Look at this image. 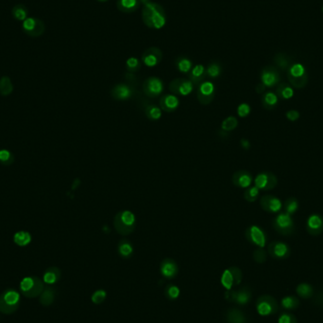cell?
<instances>
[{
  "label": "cell",
  "instance_id": "cell-44",
  "mask_svg": "<svg viewBox=\"0 0 323 323\" xmlns=\"http://www.w3.org/2000/svg\"><path fill=\"white\" fill-rule=\"evenodd\" d=\"M237 125H238V121H237V119H236L234 116H229L228 118H226V119L222 122L221 128H222L223 131L230 132V131L234 130V129L237 127Z\"/></svg>",
  "mask_w": 323,
  "mask_h": 323
},
{
  "label": "cell",
  "instance_id": "cell-38",
  "mask_svg": "<svg viewBox=\"0 0 323 323\" xmlns=\"http://www.w3.org/2000/svg\"><path fill=\"white\" fill-rule=\"evenodd\" d=\"M221 284L222 286L226 289V290H231V288L234 286V280H233V276L231 274V272L230 271V269L224 271L221 275Z\"/></svg>",
  "mask_w": 323,
  "mask_h": 323
},
{
  "label": "cell",
  "instance_id": "cell-31",
  "mask_svg": "<svg viewBox=\"0 0 323 323\" xmlns=\"http://www.w3.org/2000/svg\"><path fill=\"white\" fill-rule=\"evenodd\" d=\"M206 75V69L202 64H197L192 68L189 74L190 81L193 84H198L203 81Z\"/></svg>",
  "mask_w": 323,
  "mask_h": 323
},
{
  "label": "cell",
  "instance_id": "cell-54",
  "mask_svg": "<svg viewBox=\"0 0 323 323\" xmlns=\"http://www.w3.org/2000/svg\"><path fill=\"white\" fill-rule=\"evenodd\" d=\"M265 89H266V86H265L263 84H258V85L256 86V92H257L258 94L264 93Z\"/></svg>",
  "mask_w": 323,
  "mask_h": 323
},
{
  "label": "cell",
  "instance_id": "cell-28",
  "mask_svg": "<svg viewBox=\"0 0 323 323\" xmlns=\"http://www.w3.org/2000/svg\"><path fill=\"white\" fill-rule=\"evenodd\" d=\"M139 0H117L116 7L117 9L125 13H132L139 8Z\"/></svg>",
  "mask_w": 323,
  "mask_h": 323
},
{
  "label": "cell",
  "instance_id": "cell-10",
  "mask_svg": "<svg viewBox=\"0 0 323 323\" xmlns=\"http://www.w3.org/2000/svg\"><path fill=\"white\" fill-rule=\"evenodd\" d=\"M268 252L273 259L284 260L291 254L290 247L281 241H273L268 246Z\"/></svg>",
  "mask_w": 323,
  "mask_h": 323
},
{
  "label": "cell",
  "instance_id": "cell-42",
  "mask_svg": "<svg viewBox=\"0 0 323 323\" xmlns=\"http://www.w3.org/2000/svg\"><path fill=\"white\" fill-rule=\"evenodd\" d=\"M145 112H146V116L151 120H158L162 117L161 108L157 107L155 105H147Z\"/></svg>",
  "mask_w": 323,
  "mask_h": 323
},
{
  "label": "cell",
  "instance_id": "cell-14",
  "mask_svg": "<svg viewBox=\"0 0 323 323\" xmlns=\"http://www.w3.org/2000/svg\"><path fill=\"white\" fill-rule=\"evenodd\" d=\"M169 89L172 94L188 95L192 93L194 89V84H192L190 80L175 79L170 83Z\"/></svg>",
  "mask_w": 323,
  "mask_h": 323
},
{
  "label": "cell",
  "instance_id": "cell-11",
  "mask_svg": "<svg viewBox=\"0 0 323 323\" xmlns=\"http://www.w3.org/2000/svg\"><path fill=\"white\" fill-rule=\"evenodd\" d=\"M225 298L230 302H234L240 306H244V305H247L248 303H250L251 298H252V293H251L250 287L244 286L236 291L227 290Z\"/></svg>",
  "mask_w": 323,
  "mask_h": 323
},
{
  "label": "cell",
  "instance_id": "cell-16",
  "mask_svg": "<svg viewBox=\"0 0 323 323\" xmlns=\"http://www.w3.org/2000/svg\"><path fill=\"white\" fill-rule=\"evenodd\" d=\"M306 231L312 235L318 236L323 231V217L320 214H312L306 221Z\"/></svg>",
  "mask_w": 323,
  "mask_h": 323
},
{
  "label": "cell",
  "instance_id": "cell-51",
  "mask_svg": "<svg viewBox=\"0 0 323 323\" xmlns=\"http://www.w3.org/2000/svg\"><path fill=\"white\" fill-rule=\"evenodd\" d=\"M230 271L231 272L232 276H233V280H234V286L239 285L242 281V278H243V274L242 271H240L238 268L236 267H231L230 268Z\"/></svg>",
  "mask_w": 323,
  "mask_h": 323
},
{
  "label": "cell",
  "instance_id": "cell-1",
  "mask_svg": "<svg viewBox=\"0 0 323 323\" xmlns=\"http://www.w3.org/2000/svg\"><path fill=\"white\" fill-rule=\"evenodd\" d=\"M143 21L150 29L160 30L166 24V13L163 7L157 3L149 2L145 5L142 13Z\"/></svg>",
  "mask_w": 323,
  "mask_h": 323
},
{
  "label": "cell",
  "instance_id": "cell-36",
  "mask_svg": "<svg viewBox=\"0 0 323 323\" xmlns=\"http://www.w3.org/2000/svg\"><path fill=\"white\" fill-rule=\"evenodd\" d=\"M11 14H12V16L16 20H18V21H25L28 18L29 11H28V9H27V7L25 5L18 4V5H15L12 8Z\"/></svg>",
  "mask_w": 323,
  "mask_h": 323
},
{
  "label": "cell",
  "instance_id": "cell-32",
  "mask_svg": "<svg viewBox=\"0 0 323 323\" xmlns=\"http://www.w3.org/2000/svg\"><path fill=\"white\" fill-rule=\"evenodd\" d=\"M13 241L19 247H26L32 242V235L26 231H19L13 235Z\"/></svg>",
  "mask_w": 323,
  "mask_h": 323
},
{
  "label": "cell",
  "instance_id": "cell-33",
  "mask_svg": "<svg viewBox=\"0 0 323 323\" xmlns=\"http://www.w3.org/2000/svg\"><path fill=\"white\" fill-rule=\"evenodd\" d=\"M281 306L285 310H297L300 306V300L295 296H285L281 299Z\"/></svg>",
  "mask_w": 323,
  "mask_h": 323
},
{
  "label": "cell",
  "instance_id": "cell-27",
  "mask_svg": "<svg viewBox=\"0 0 323 323\" xmlns=\"http://www.w3.org/2000/svg\"><path fill=\"white\" fill-rule=\"evenodd\" d=\"M274 63L278 69H280L281 71H287V69L290 67L293 62L289 55H287L286 53L279 52L277 53L274 57Z\"/></svg>",
  "mask_w": 323,
  "mask_h": 323
},
{
  "label": "cell",
  "instance_id": "cell-24",
  "mask_svg": "<svg viewBox=\"0 0 323 323\" xmlns=\"http://www.w3.org/2000/svg\"><path fill=\"white\" fill-rule=\"evenodd\" d=\"M179 104H180V101H179L177 95L172 94L164 95L160 101L161 109L166 112H173V111L177 110Z\"/></svg>",
  "mask_w": 323,
  "mask_h": 323
},
{
  "label": "cell",
  "instance_id": "cell-37",
  "mask_svg": "<svg viewBox=\"0 0 323 323\" xmlns=\"http://www.w3.org/2000/svg\"><path fill=\"white\" fill-rule=\"evenodd\" d=\"M176 66L180 72L189 73L192 70L193 63L190 59H188L186 57H181V58H178L177 61H176Z\"/></svg>",
  "mask_w": 323,
  "mask_h": 323
},
{
  "label": "cell",
  "instance_id": "cell-12",
  "mask_svg": "<svg viewBox=\"0 0 323 323\" xmlns=\"http://www.w3.org/2000/svg\"><path fill=\"white\" fill-rule=\"evenodd\" d=\"M254 185L259 190L270 191L277 186L278 179L271 172H262L255 178Z\"/></svg>",
  "mask_w": 323,
  "mask_h": 323
},
{
  "label": "cell",
  "instance_id": "cell-55",
  "mask_svg": "<svg viewBox=\"0 0 323 323\" xmlns=\"http://www.w3.org/2000/svg\"><path fill=\"white\" fill-rule=\"evenodd\" d=\"M241 145H242V146H243L244 148H246V149L250 148V142H249L247 139H242V141H241Z\"/></svg>",
  "mask_w": 323,
  "mask_h": 323
},
{
  "label": "cell",
  "instance_id": "cell-45",
  "mask_svg": "<svg viewBox=\"0 0 323 323\" xmlns=\"http://www.w3.org/2000/svg\"><path fill=\"white\" fill-rule=\"evenodd\" d=\"M259 193H260V190L256 187L255 185L254 186H251V187L250 186L249 189L245 192L244 198H245V199L247 201L253 202V201H255L258 198V197H259Z\"/></svg>",
  "mask_w": 323,
  "mask_h": 323
},
{
  "label": "cell",
  "instance_id": "cell-29",
  "mask_svg": "<svg viewBox=\"0 0 323 323\" xmlns=\"http://www.w3.org/2000/svg\"><path fill=\"white\" fill-rule=\"evenodd\" d=\"M279 104V97L273 92H267L262 95V105L266 110H274Z\"/></svg>",
  "mask_w": 323,
  "mask_h": 323
},
{
  "label": "cell",
  "instance_id": "cell-39",
  "mask_svg": "<svg viewBox=\"0 0 323 323\" xmlns=\"http://www.w3.org/2000/svg\"><path fill=\"white\" fill-rule=\"evenodd\" d=\"M299 206H300V203L297 198H289L284 201L282 207L284 209L285 213H287L290 216H293L299 210Z\"/></svg>",
  "mask_w": 323,
  "mask_h": 323
},
{
  "label": "cell",
  "instance_id": "cell-6",
  "mask_svg": "<svg viewBox=\"0 0 323 323\" xmlns=\"http://www.w3.org/2000/svg\"><path fill=\"white\" fill-rule=\"evenodd\" d=\"M272 226L274 230L281 235H291L295 231V223L292 216L287 213L278 214L272 221Z\"/></svg>",
  "mask_w": 323,
  "mask_h": 323
},
{
  "label": "cell",
  "instance_id": "cell-50",
  "mask_svg": "<svg viewBox=\"0 0 323 323\" xmlns=\"http://www.w3.org/2000/svg\"><path fill=\"white\" fill-rule=\"evenodd\" d=\"M278 323H298V321L291 313L284 312L279 317Z\"/></svg>",
  "mask_w": 323,
  "mask_h": 323
},
{
  "label": "cell",
  "instance_id": "cell-56",
  "mask_svg": "<svg viewBox=\"0 0 323 323\" xmlns=\"http://www.w3.org/2000/svg\"><path fill=\"white\" fill-rule=\"evenodd\" d=\"M141 3H143V4H147V3H149L150 2V0H139Z\"/></svg>",
  "mask_w": 323,
  "mask_h": 323
},
{
  "label": "cell",
  "instance_id": "cell-5",
  "mask_svg": "<svg viewBox=\"0 0 323 323\" xmlns=\"http://www.w3.org/2000/svg\"><path fill=\"white\" fill-rule=\"evenodd\" d=\"M136 225V216L131 211H123L116 215L115 218V227L116 231L122 234H130Z\"/></svg>",
  "mask_w": 323,
  "mask_h": 323
},
{
  "label": "cell",
  "instance_id": "cell-41",
  "mask_svg": "<svg viewBox=\"0 0 323 323\" xmlns=\"http://www.w3.org/2000/svg\"><path fill=\"white\" fill-rule=\"evenodd\" d=\"M181 289L175 284H167L165 289V296L167 300L174 302L180 297Z\"/></svg>",
  "mask_w": 323,
  "mask_h": 323
},
{
  "label": "cell",
  "instance_id": "cell-4",
  "mask_svg": "<svg viewBox=\"0 0 323 323\" xmlns=\"http://www.w3.org/2000/svg\"><path fill=\"white\" fill-rule=\"evenodd\" d=\"M44 288H45L44 281L38 277H34V276L25 277L22 279L20 282L22 294L30 299H33L40 296Z\"/></svg>",
  "mask_w": 323,
  "mask_h": 323
},
{
  "label": "cell",
  "instance_id": "cell-18",
  "mask_svg": "<svg viewBox=\"0 0 323 323\" xmlns=\"http://www.w3.org/2000/svg\"><path fill=\"white\" fill-rule=\"evenodd\" d=\"M215 97V85L211 82H204L198 86V98L200 103L208 104Z\"/></svg>",
  "mask_w": 323,
  "mask_h": 323
},
{
  "label": "cell",
  "instance_id": "cell-19",
  "mask_svg": "<svg viewBox=\"0 0 323 323\" xmlns=\"http://www.w3.org/2000/svg\"><path fill=\"white\" fill-rule=\"evenodd\" d=\"M160 272L162 276L166 279L171 280L174 279L179 273V267L178 264L170 258H167L165 260L162 261L160 265Z\"/></svg>",
  "mask_w": 323,
  "mask_h": 323
},
{
  "label": "cell",
  "instance_id": "cell-35",
  "mask_svg": "<svg viewBox=\"0 0 323 323\" xmlns=\"http://www.w3.org/2000/svg\"><path fill=\"white\" fill-rule=\"evenodd\" d=\"M118 253L121 257L128 259L134 253V247L128 240H121L118 244Z\"/></svg>",
  "mask_w": 323,
  "mask_h": 323
},
{
  "label": "cell",
  "instance_id": "cell-22",
  "mask_svg": "<svg viewBox=\"0 0 323 323\" xmlns=\"http://www.w3.org/2000/svg\"><path fill=\"white\" fill-rule=\"evenodd\" d=\"M232 183L238 187L249 188L252 183V176L250 172L246 170H239L234 173L232 177Z\"/></svg>",
  "mask_w": 323,
  "mask_h": 323
},
{
  "label": "cell",
  "instance_id": "cell-9",
  "mask_svg": "<svg viewBox=\"0 0 323 323\" xmlns=\"http://www.w3.org/2000/svg\"><path fill=\"white\" fill-rule=\"evenodd\" d=\"M261 84L267 88H272L280 84L281 74L279 69L274 66H266L262 69L260 74Z\"/></svg>",
  "mask_w": 323,
  "mask_h": 323
},
{
  "label": "cell",
  "instance_id": "cell-20",
  "mask_svg": "<svg viewBox=\"0 0 323 323\" xmlns=\"http://www.w3.org/2000/svg\"><path fill=\"white\" fill-rule=\"evenodd\" d=\"M163 59V53L157 47H150L146 49L142 56V61L148 67L156 66Z\"/></svg>",
  "mask_w": 323,
  "mask_h": 323
},
{
  "label": "cell",
  "instance_id": "cell-47",
  "mask_svg": "<svg viewBox=\"0 0 323 323\" xmlns=\"http://www.w3.org/2000/svg\"><path fill=\"white\" fill-rule=\"evenodd\" d=\"M106 298H107V292L105 291L104 289H98L92 294L91 301L94 304H101L102 302H104Z\"/></svg>",
  "mask_w": 323,
  "mask_h": 323
},
{
  "label": "cell",
  "instance_id": "cell-25",
  "mask_svg": "<svg viewBox=\"0 0 323 323\" xmlns=\"http://www.w3.org/2000/svg\"><path fill=\"white\" fill-rule=\"evenodd\" d=\"M61 279V271L56 267H50L45 271L43 275V281L47 285H52Z\"/></svg>",
  "mask_w": 323,
  "mask_h": 323
},
{
  "label": "cell",
  "instance_id": "cell-8",
  "mask_svg": "<svg viewBox=\"0 0 323 323\" xmlns=\"http://www.w3.org/2000/svg\"><path fill=\"white\" fill-rule=\"evenodd\" d=\"M23 32L27 35L36 38L40 37L43 33L46 31L45 23L35 17H28L22 24Z\"/></svg>",
  "mask_w": 323,
  "mask_h": 323
},
{
  "label": "cell",
  "instance_id": "cell-52",
  "mask_svg": "<svg viewBox=\"0 0 323 323\" xmlns=\"http://www.w3.org/2000/svg\"><path fill=\"white\" fill-rule=\"evenodd\" d=\"M250 114V106L247 103H241L237 107V115L240 117H247Z\"/></svg>",
  "mask_w": 323,
  "mask_h": 323
},
{
  "label": "cell",
  "instance_id": "cell-30",
  "mask_svg": "<svg viewBox=\"0 0 323 323\" xmlns=\"http://www.w3.org/2000/svg\"><path fill=\"white\" fill-rule=\"evenodd\" d=\"M56 298V289L50 286H45L41 295H40V302L44 306H49L52 304Z\"/></svg>",
  "mask_w": 323,
  "mask_h": 323
},
{
  "label": "cell",
  "instance_id": "cell-13",
  "mask_svg": "<svg viewBox=\"0 0 323 323\" xmlns=\"http://www.w3.org/2000/svg\"><path fill=\"white\" fill-rule=\"evenodd\" d=\"M246 238L250 244L257 246L258 248H264L267 244V235L265 231L258 226H250L246 231Z\"/></svg>",
  "mask_w": 323,
  "mask_h": 323
},
{
  "label": "cell",
  "instance_id": "cell-2",
  "mask_svg": "<svg viewBox=\"0 0 323 323\" xmlns=\"http://www.w3.org/2000/svg\"><path fill=\"white\" fill-rule=\"evenodd\" d=\"M289 84L294 89L304 88L309 81L305 66L300 63H293L286 71Z\"/></svg>",
  "mask_w": 323,
  "mask_h": 323
},
{
  "label": "cell",
  "instance_id": "cell-58",
  "mask_svg": "<svg viewBox=\"0 0 323 323\" xmlns=\"http://www.w3.org/2000/svg\"></svg>",
  "mask_w": 323,
  "mask_h": 323
},
{
  "label": "cell",
  "instance_id": "cell-53",
  "mask_svg": "<svg viewBox=\"0 0 323 323\" xmlns=\"http://www.w3.org/2000/svg\"><path fill=\"white\" fill-rule=\"evenodd\" d=\"M285 116H286V118H287L289 121L294 122V121H297V120L300 118L301 115H300V113H299L297 110H289V111L285 114Z\"/></svg>",
  "mask_w": 323,
  "mask_h": 323
},
{
  "label": "cell",
  "instance_id": "cell-26",
  "mask_svg": "<svg viewBox=\"0 0 323 323\" xmlns=\"http://www.w3.org/2000/svg\"><path fill=\"white\" fill-rule=\"evenodd\" d=\"M275 94L282 100H288L294 96V88L286 83H281L276 86Z\"/></svg>",
  "mask_w": 323,
  "mask_h": 323
},
{
  "label": "cell",
  "instance_id": "cell-46",
  "mask_svg": "<svg viewBox=\"0 0 323 323\" xmlns=\"http://www.w3.org/2000/svg\"><path fill=\"white\" fill-rule=\"evenodd\" d=\"M220 73H221V66L219 65V63H212L211 64H209L208 67L206 69V75L208 77L216 79L219 77Z\"/></svg>",
  "mask_w": 323,
  "mask_h": 323
},
{
  "label": "cell",
  "instance_id": "cell-7",
  "mask_svg": "<svg viewBox=\"0 0 323 323\" xmlns=\"http://www.w3.org/2000/svg\"><path fill=\"white\" fill-rule=\"evenodd\" d=\"M256 310L262 317L275 315L279 311V303L271 295H262L256 301Z\"/></svg>",
  "mask_w": 323,
  "mask_h": 323
},
{
  "label": "cell",
  "instance_id": "cell-23",
  "mask_svg": "<svg viewBox=\"0 0 323 323\" xmlns=\"http://www.w3.org/2000/svg\"><path fill=\"white\" fill-rule=\"evenodd\" d=\"M112 95L118 100H127L133 95V89L127 84H117L112 90Z\"/></svg>",
  "mask_w": 323,
  "mask_h": 323
},
{
  "label": "cell",
  "instance_id": "cell-34",
  "mask_svg": "<svg viewBox=\"0 0 323 323\" xmlns=\"http://www.w3.org/2000/svg\"><path fill=\"white\" fill-rule=\"evenodd\" d=\"M296 292L302 299H309L314 296V288L310 283L307 282L299 283L296 287Z\"/></svg>",
  "mask_w": 323,
  "mask_h": 323
},
{
  "label": "cell",
  "instance_id": "cell-21",
  "mask_svg": "<svg viewBox=\"0 0 323 323\" xmlns=\"http://www.w3.org/2000/svg\"><path fill=\"white\" fill-rule=\"evenodd\" d=\"M224 318L227 323H248L246 314L237 308H230L224 313Z\"/></svg>",
  "mask_w": 323,
  "mask_h": 323
},
{
  "label": "cell",
  "instance_id": "cell-17",
  "mask_svg": "<svg viewBox=\"0 0 323 323\" xmlns=\"http://www.w3.org/2000/svg\"><path fill=\"white\" fill-rule=\"evenodd\" d=\"M260 205L264 211L270 214H278L282 208L281 199L272 195H266L262 197L260 199Z\"/></svg>",
  "mask_w": 323,
  "mask_h": 323
},
{
  "label": "cell",
  "instance_id": "cell-15",
  "mask_svg": "<svg viewBox=\"0 0 323 323\" xmlns=\"http://www.w3.org/2000/svg\"><path fill=\"white\" fill-rule=\"evenodd\" d=\"M143 90L147 96L155 97L164 91V84L159 78L151 77L145 81L143 84Z\"/></svg>",
  "mask_w": 323,
  "mask_h": 323
},
{
  "label": "cell",
  "instance_id": "cell-57",
  "mask_svg": "<svg viewBox=\"0 0 323 323\" xmlns=\"http://www.w3.org/2000/svg\"><path fill=\"white\" fill-rule=\"evenodd\" d=\"M97 1H100V2H106V1H108V0H97Z\"/></svg>",
  "mask_w": 323,
  "mask_h": 323
},
{
  "label": "cell",
  "instance_id": "cell-43",
  "mask_svg": "<svg viewBox=\"0 0 323 323\" xmlns=\"http://www.w3.org/2000/svg\"><path fill=\"white\" fill-rule=\"evenodd\" d=\"M14 162V156L10 150L1 149L0 150V164L3 166H11Z\"/></svg>",
  "mask_w": 323,
  "mask_h": 323
},
{
  "label": "cell",
  "instance_id": "cell-40",
  "mask_svg": "<svg viewBox=\"0 0 323 323\" xmlns=\"http://www.w3.org/2000/svg\"><path fill=\"white\" fill-rule=\"evenodd\" d=\"M13 90L11 79L7 76H4L0 79V93L2 95H9Z\"/></svg>",
  "mask_w": 323,
  "mask_h": 323
},
{
  "label": "cell",
  "instance_id": "cell-3",
  "mask_svg": "<svg viewBox=\"0 0 323 323\" xmlns=\"http://www.w3.org/2000/svg\"><path fill=\"white\" fill-rule=\"evenodd\" d=\"M20 306V293L9 288L0 295V312L5 315H11L17 311Z\"/></svg>",
  "mask_w": 323,
  "mask_h": 323
},
{
  "label": "cell",
  "instance_id": "cell-49",
  "mask_svg": "<svg viewBox=\"0 0 323 323\" xmlns=\"http://www.w3.org/2000/svg\"><path fill=\"white\" fill-rule=\"evenodd\" d=\"M253 259L258 264H263L267 261V252L264 248H258L257 250H254Z\"/></svg>",
  "mask_w": 323,
  "mask_h": 323
},
{
  "label": "cell",
  "instance_id": "cell-48",
  "mask_svg": "<svg viewBox=\"0 0 323 323\" xmlns=\"http://www.w3.org/2000/svg\"><path fill=\"white\" fill-rule=\"evenodd\" d=\"M126 66H127V69L129 72L133 73V72H136L140 69V62L137 58H135V57H132V58H129L126 62Z\"/></svg>",
  "mask_w": 323,
  "mask_h": 323
}]
</instances>
